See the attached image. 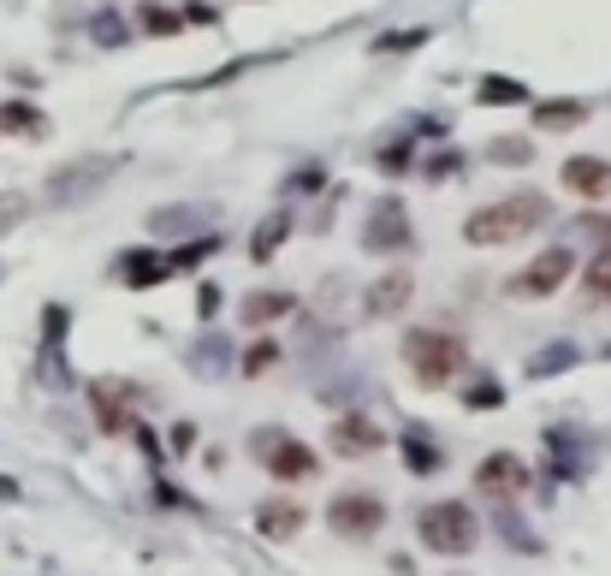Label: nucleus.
I'll list each match as a JSON object with an SVG mask.
<instances>
[{
  "label": "nucleus",
  "instance_id": "obj_16",
  "mask_svg": "<svg viewBox=\"0 0 611 576\" xmlns=\"http://www.w3.org/2000/svg\"><path fill=\"white\" fill-rule=\"evenodd\" d=\"M291 238V208H279V215H267L262 227H256V238H250V256L256 261H273V249Z\"/></svg>",
  "mask_w": 611,
  "mask_h": 576
},
{
  "label": "nucleus",
  "instance_id": "obj_9",
  "mask_svg": "<svg viewBox=\"0 0 611 576\" xmlns=\"http://www.w3.org/2000/svg\"><path fill=\"white\" fill-rule=\"evenodd\" d=\"M558 179H564V191L582 196V203H606L611 196V161L606 155H570L564 167H558Z\"/></svg>",
  "mask_w": 611,
  "mask_h": 576
},
{
  "label": "nucleus",
  "instance_id": "obj_5",
  "mask_svg": "<svg viewBox=\"0 0 611 576\" xmlns=\"http://www.w3.org/2000/svg\"><path fill=\"white\" fill-rule=\"evenodd\" d=\"M362 249H368V256H404V249H416V227H410L404 196H374V203H368Z\"/></svg>",
  "mask_w": 611,
  "mask_h": 576
},
{
  "label": "nucleus",
  "instance_id": "obj_3",
  "mask_svg": "<svg viewBox=\"0 0 611 576\" xmlns=\"http://www.w3.org/2000/svg\"><path fill=\"white\" fill-rule=\"evenodd\" d=\"M416 541L440 559H463L481 547V517L463 505V499H434V505L416 511Z\"/></svg>",
  "mask_w": 611,
  "mask_h": 576
},
{
  "label": "nucleus",
  "instance_id": "obj_11",
  "mask_svg": "<svg viewBox=\"0 0 611 576\" xmlns=\"http://www.w3.org/2000/svg\"><path fill=\"white\" fill-rule=\"evenodd\" d=\"M380 446H386V434H380V422L362 417V410H345V417L333 422V452L339 458H374Z\"/></svg>",
  "mask_w": 611,
  "mask_h": 576
},
{
  "label": "nucleus",
  "instance_id": "obj_19",
  "mask_svg": "<svg viewBox=\"0 0 611 576\" xmlns=\"http://www.w3.org/2000/svg\"><path fill=\"white\" fill-rule=\"evenodd\" d=\"M404 463H410L416 475H434V470H440V452H434V440H428V428H410V434H404Z\"/></svg>",
  "mask_w": 611,
  "mask_h": 576
},
{
  "label": "nucleus",
  "instance_id": "obj_2",
  "mask_svg": "<svg viewBox=\"0 0 611 576\" xmlns=\"http://www.w3.org/2000/svg\"><path fill=\"white\" fill-rule=\"evenodd\" d=\"M398 357H404V369L416 374V386L445 393V386L463 374L469 345L457 340V333H445V328H410V333H404V345H398Z\"/></svg>",
  "mask_w": 611,
  "mask_h": 576
},
{
  "label": "nucleus",
  "instance_id": "obj_12",
  "mask_svg": "<svg viewBox=\"0 0 611 576\" xmlns=\"http://www.w3.org/2000/svg\"><path fill=\"white\" fill-rule=\"evenodd\" d=\"M309 523V511L303 505H291V499H262L256 505V529H262V541H291V535Z\"/></svg>",
  "mask_w": 611,
  "mask_h": 576
},
{
  "label": "nucleus",
  "instance_id": "obj_8",
  "mask_svg": "<svg viewBox=\"0 0 611 576\" xmlns=\"http://www.w3.org/2000/svg\"><path fill=\"white\" fill-rule=\"evenodd\" d=\"M475 487L487 499H505V505H511V499L529 494V463L517 458V452H487V458L475 463Z\"/></svg>",
  "mask_w": 611,
  "mask_h": 576
},
{
  "label": "nucleus",
  "instance_id": "obj_26",
  "mask_svg": "<svg viewBox=\"0 0 611 576\" xmlns=\"http://www.w3.org/2000/svg\"><path fill=\"white\" fill-rule=\"evenodd\" d=\"M422 42H428V30L416 24V30H392V36H380L374 54H398V48H422Z\"/></svg>",
  "mask_w": 611,
  "mask_h": 576
},
{
  "label": "nucleus",
  "instance_id": "obj_7",
  "mask_svg": "<svg viewBox=\"0 0 611 576\" xmlns=\"http://www.w3.org/2000/svg\"><path fill=\"white\" fill-rule=\"evenodd\" d=\"M250 446H256L262 470L273 475V482H315V475H321V458H315L297 434H285V428H256V440Z\"/></svg>",
  "mask_w": 611,
  "mask_h": 576
},
{
  "label": "nucleus",
  "instance_id": "obj_22",
  "mask_svg": "<svg viewBox=\"0 0 611 576\" xmlns=\"http://www.w3.org/2000/svg\"><path fill=\"white\" fill-rule=\"evenodd\" d=\"M487 161H499V167H529L534 143L529 137H499V143H487Z\"/></svg>",
  "mask_w": 611,
  "mask_h": 576
},
{
  "label": "nucleus",
  "instance_id": "obj_18",
  "mask_svg": "<svg viewBox=\"0 0 611 576\" xmlns=\"http://www.w3.org/2000/svg\"><path fill=\"white\" fill-rule=\"evenodd\" d=\"M475 95H481V107H517V102H529V84H517V78H481Z\"/></svg>",
  "mask_w": 611,
  "mask_h": 576
},
{
  "label": "nucleus",
  "instance_id": "obj_13",
  "mask_svg": "<svg viewBox=\"0 0 611 576\" xmlns=\"http://www.w3.org/2000/svg\"><path fill=\"white\" fill-rule=\"evenodd\" d=\"M291 309H297V292H250L238 304V321L244 328H267V321H285Z\"/></svg>",
  "mask_w": 611,
  "mask_h": 576
},
{
  "label": "nucleus",
  "instance_id": "obj_27",
  "mask_svg": "<svg viewBox=\"0 0 611 576\" xmlns=\"http://www.w3.org/2000/svg\"><path fill=\"white\" fill-rule=\"evenodd\" d=\"M463 405H475V410L499 405V386H493V381H481V386H475V393H463Z\"/></svg>",
  "mask_w": 611,
  "mask_h": 576
},
{
  "label": "nucleus",
  "instance_id": "obj_25",
  "mask_svg": "<svg viewBox=\"0 0 611 576\" xmlns=\"http://www.w3.org/2000/svg\"><path fill=\"white\" fill-rule=\"evenodd\" d=\"M273 362H279V340H256L244 350V374H267Z\"/></svg>",
  "mask_w": 611,
  "mask_h": 576
},
{
  "label": "nucleus",
  "instance_id": "obj_20",
  "mask_svg": "<svg viewBox=\"0 0 611 576\" xmlns=\"http://www.w3.org/2000/svg\"><path fill=\"white\" fill-rule=\"evenodd\" d=\"M582 292H588L594 304H611V244L588 261V280H582Z\"/></svg>",
  "mask_w": 611,
  "mask_h": 576
},
{
  "label": "nucleus",
  "instance_id": "obj_15",
  "mask_svg": "<svg viewBox=\"0 0 611 576\" xmlns=\"http://www.w3.org/2000/svg\"><path fill=\"white\" fill-rule=\"evenodd\" d=\"M119 273H125V285H131V292H149V285L155 280H167V256H155V249H131V256L119 261Z\"/></svg>",
  "mask_w": 611,
  "mask_h": 576
},
{
  "label": "nucleus",
  "instance_id": "obj_24",
  "mask_svg": "<svg viewBox=\"0 0 611 576\" xmlns=\"http://www.w3.org/2000/svg\"><path fill=\"white\" fill-rule=\"evenodd\" d=\"M0 131H42V114L24 107V102H12V107H0Z\"/></svg>",
  "mask_w": 611,
  "mask_h": 576
},
{
  "label": "nucleus",
  "instance_id": "obj_4",
  "mask_svg": "<svg viewBox=\"0 0 611 576\" xmlns=\"http://www.w3.org/2000/svg\"><path fill=\"white\" fill-rule=\"evenodd\" d=\"M570 273H576V249L546 244L540 256H529L523 268L505 280V297H517V304H546V297H558L570 285Z\"/></svg>",
  "mask_w": 611,
  "mask_h": 576
},
{
  "label": "nucleus",
  "instance_id": "obj_1",
  "mask_svg": "<svg viewBox=\"0 0 611 576\" xmlns=\"http://www.w3.org/2000/svg\"><path fill=\"white\" fill-rule=\"evenodd\" d=\"M552 220V203L546 191H511V196H493L481 203L475 215H463V244L469 249H505V244H523Z\"/></svg>",
  "mask_w": 611,
  "mask_h": 576
},
{
  "label": "nucleus",
  "instance_id": "obj_6",
  "mask_svg": "<svg viewBox=\"0 0 611 576\" xmlns=\"http://www.w3.org/2000/svg\"><path fill=\"white\" fill-rule=\"evenodd\" d=\"M327 529L345 535V541H374L386 529V499L368 494V487H345V494L327 499Z\"/></svg>",
  "mask_w": 611,
  "mask_h": 576
},
{
  "label": "nucleus",
  "instance_id": "obj_23",
  "mask_svg": "<svg viewBox=\"0 0 611 576\" xmlns=\"http://www.w3.org/2000/svg\"><path fill=\"white\" fill-rule=\"evenodd\" d=\"M416 161H422V149H410V143H386V149H380V155H374V167L398 179V172H410Z\"/></svg>",
  "mask_w": 611,
  "mask_h": 576
},
{
  "label": "nucleus",
  "instance_id": "obj_28",
  "mask_svg": "<svg viewBox=\"0 0 611 576\" xmlns=\"http://www.w3.org/2000/svg\"><path fill=\"white\" fill-rule=\"evenodd\" d=\"M190 446H196V428H190V422H178V428H173V452H178V458H184V452H190Z\"/></svg>",
  "mask_w": 611,
  "mask_h": 576
},
{
  "label": "nucleus",
  "instance_id": "obj_10",
  "mask_svg": "<svg viewBox=\"0 0 611 576\" xmlns=\"http://www.w3.org/2000/svg\"><path fill=\"white\" fill-rule=\"evenodd\" d=\"M410 297H416V273L392 268V273H380V280L362 292V316L368 321H392V316H404V304H410Z\"/></svg>",
  "mask_w": 611,
  "mask_h": 576
},
{
  "label": "nucleus",
  "instance_id": "obj_17",
  "mask_svg": "<svg viewBox=\"0 0 611 576\" xmlns=\"http://www.w3.org/2000/svg\"><path fill=\"white\" fill-rule=\"evenodd\" d=\"M582 119H588V102H540L534 107V125H540V131H576Z\"/></svg>",
  "mask_w": 611,
  "mask_h": 576
},
{
  "label": "nucleus",
  "instance_id": "obj_21",
  "mask_svg": "<svg viewBox=\"0 0 611 576\" xmlns=\"http://www.w3.org/2000/svg\"><path fill=\"white\" fill-rule=\"evenodd\" d=\"M137 18H143V30H149V36H178V30H184V12L155 7V0H143V12H137Z\"/></svg>",
  "mask_w": 611,
  "mask_h": 576
},
{
  "label": "nucleus",
  "instance_id": "obj_14",
  "mask_svg": "<svg viewBox=\"0 0 611 576\" xmlns=\"http://www.w3.org/2000/svg\"><path fill=\"white\" fill-rule=\"evenodd\" d=\"M89 405H96L101 434H131V428H137V417L119 405V386H113V381H96V386H89Z\"/></svg>",
  "mask_w": 611,
  "mask_h": 576
}]
</instances>
